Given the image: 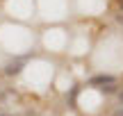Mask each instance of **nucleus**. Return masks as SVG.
<instances>
[{
    "mask_svg": "<svg viewBox=\"0 0 123 116\" xmlns=\"http://www.w3.org/2000/svg\"><path fill=\"white\" fill-rule=\"evenodd\" d=\"M91 87H98V89H105L107 84H116V77L114 75H107V73H100V75H93L89 80Z\"/></svg>",
    "mask_w": 123,
    "mask_h": 116,
    "instance_id": "f257e3e1",
    "label": "nucleus"
},
{
    "mask_svg": "<svg viewBox=\"0 0 123 116\" xmlns=\"http://www.w3.org/2000/svg\"><path fill=\"white\" fill-rule=\"evenodd\" d=\"M23 64H25V57H18V59H14V62H9L7 66H5V75H18Z\"/></svg>",
    "mask_w": 123,
    "mask_h": 116,
    "instance_id": "f03ea898",
    "label": "nucleus"
},
{
    "mask_svg": "<svg viewBox=\"0 0 123 116\" xmlns=\"http://www.w3.org/2000/svg\"><path fill=\"white\" fill-rule=\"evenodd\" d=\"M114 116H123V109H119V112H116V114H114Z\"/></svg>",
    "mask_w": 123,
    "mask_h": 116,
    "instance_id": "7ed1b4c3",
    "label": "nucleus"
},
{
    "mask_svg": "<svg viewBox=\"0 0 123 116\" xmlns=\"http://www.w3.org/2000/svg\"><path fill=\"white\" fill-rule=\"evenodd\" d=\"M119 7H121V12H123V0H121V2H119Z\"/></svg>",
    "mask_w": 123,
    "mask_h": 116,
    "instance_id": "20e7f679",
    "label": "nucleus"
},
{
    "mask_svg": "<svg viewBox=\"0 0 123 116\" xmlns=\"http://www.w3.org/2000/svg\"><path fill=\"white\" fill-rule=\"evenodd\" d=\"M119 2H121V0H119Z\"/></svg>",
    "mask_w": 123,
    "mask_h": 116,
    "instance_id": "39448f33",
    "label": "nucleus"
}]
</instances>
